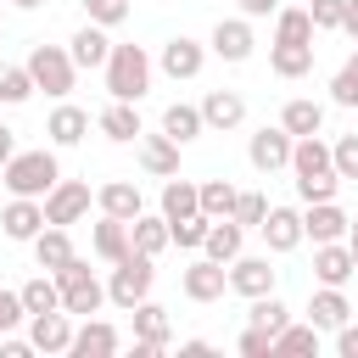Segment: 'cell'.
Wrapping results in <instances>:
<instances>
[{
    "label": "cell",
    "instance_id": "obj_41",
    "mask_svg": "<svg viewBox=\"0 0 358 358\" xmlns=\"http://www.w3.org/2000/svg\"><path fill=\"white\" fill-rule=\"evenodd\" d=\"M173 229V246H185V252H201V241H207V229H213V218L207 213H190V218H179V224H168Z\"/></svg>",
    "mask_w": 358,
    "mask_h": 358
},
{
    "label": "cell",
    "instance_id": "obj_31",
    "mask_svg": "<svg viewBox=\"0 0 358 358\" xmlns=\"http://www.w3.org/2000/svg\"><path fill=\"white\" fill-rule=\"evenodd\" d=\"M190 213H201V185H190V179H168L162 185V218L168 224H179V218H190Z\"/></svg>",
    "mask_w": 358,
    "mask_h": 358
},
{
    "label": "cell",
    "instance_id": "obj_21",
    "mask_svg": "<svg viewBox=\"0 0 358 358\" xmlns=\"http://www.w3.org/2000/svg\"><path fill=\"white\" fill-rule=\"evenodd\" d=\"M90 246H95V257H101V263H123V257L134 252L129 224H123V218H112V213H101V224L90 229Z\"/></svg>",
    "mask_w": 358,
    "mask_h": 358
},
{
    "label": "cell",
    "instance_id": "obj_42",
    "mask_svg": "<svg viewBox=\"0 0 358 358\" xmlns=\"http://www.w3.org/2000/svg\"><path fill=\"white\" fill-rule=\"evenodd\" d=\"M308 11H313V28L319 34H336V28H347L352 0H308Z\"/></svg>",
    "mask_w": 358,
    "mask_h": 358
},
{
    "label": "cell",
    "instance_id": "obj_1",
    "mask_svg": "<svg viewBox=\"0 0 358 358\" xmlns=\"http://www.w3.org/2000/svg\"><path fill=\"white\" fill-rule=\"evenodd\" d=\"M291 173H296V196L302 201H336L341 190V173H336V157L319 134H302L291 145Z\"/></svg>",
    "mask_w": 358,
    "mask_h": 358
},
{
    "label": "cell",
    "instance_id": "obj_55",
    "mask_svg": "<svg viewBox=\"0 0 358 358\" xmlns=\"http://www.w3.org/2000/svg\"><path fill=\"white\" fill-rule=\"evenodd\" d=\"M347 246H352V263H358V218H352V229H347Z\"/></svg>",
    "mask_w": 358,
    "mask_h": 358
},
{
    "label": "cell",
    "instance_id": "obj_40",
    "mask_svg": "<svg viewBox=\"0 0 358 358\" xmlns=\"http://www.w3.org/2000/svg\"><path fill=\"white\" fill-rule=\"evenodd\" d=\"M274 352H319V324L308 319V324H285L280 336H274Z\"/></svg>",
    "mask_w": 358,
    "mask_h": 358
},
{
    "label": "cell",
    "instance_id": "obj_43",
    "mask_svg": "<svg viewBox=\"0 0 358 358\" xmlns=\"http://www.w3.org/2000/svg\"><path fill=\"white\" fill-rule=\"evenodd\" d=\"M263 218H268V196H263V190H241V201H235V224L263 229Z\"/></svg>",
    "mask_w": 358,
    "mask_h": 358
},
{
    "label": "cell",
    "instance_id": "obj_24",
    "mask_svg": "<svg viewBox=\"0 0 358 358\" xmlns=\"http://www.w3.org/2000/svg\"><path fill=\"white\" fill-rule=\"evenodd\" d=\"M201 117H207V129H241L246 123V101L235 95V90H207V101H201Z\"/></svg>",
    "mask_w": 358,
    "mask_h": 358
},
{
    "label": "cell",
    "instance_id": "obj_38",
    "mask_svg": "<svg viewBox=\"0 0 358 358\" xmlns=\"http://www.w3.org/2000/svg\"><path fill=\"white\" fill-rule=\"evenodd\" d=\"M246 319H252L257 330H268V336H280V330L291 324V308H285V302H280V296L268 291V296H252V313H246Z\"/></svg>",
    "mask_w": 358,
    "mask_h": 358
},
{
    "label": "cell",
    "instance_id": "obj_36",
    "mask_svg": "<svg viewBox=\"0 0 358 358\" xmlns=\"http://www.w3.org/2000/svg\"><path fill=\"white\" fill-rule=\"evenodd\" d=\"M22 308H28V313H50V308H62V285H56L50 268H39V274L22 285Z\"/></svg>",
    "mask_w": 358,
    "mask_h": 358
},
{
    "label": "cell",
    "instance_id": "obj_27",
    "mask_svg": "<svg viewBox=\"0 0 358 358\" xmlns=\"http://www.w3.org/2000/svg\"><path fill=\"white\" fill-rule=\"evenodd\" d=\"M313 34L319 28H313V11L308 6H280L274 11V39L280 45H313Z\"/></svg>",
    "mask_w": 358,
    "mask_h": 358
},
{
    "label": "cell",
    "instance_id": "obj_3",
    "mask_svg": "<svg viewBox=\"0 0 358 358\" xmlns=\"http://www.w3.org/2000/svg\"><path fill=\"white\" fill-rule=\"evenodd\" d=\"M106 90H112V101H140L145 90H151V56L140 50V45H112V56H106Z\"/></svg>",
    "mask_w": 358,
    "mask_h": 358
},
{
    "label": "cell",
    "instance_id": "obj_33",
    "mask_svg": "<svg viewBox=\"0 0 358 358\" xmlns=\"http://www.w3.org/2000/svg\"><path fill=\"white\" fill-rule=\"evenodd\" d=\"M162 129H168L179 145H190L196 134H207V117H201V106H190V101H173V106L162 112Z\"/></svg>",
    "mask_w": 358,
    "mask_h": 358
},
{
    "label": "cell",
    "instance_id": "obj_4",
    "mask_svg": "<svg viewBox=\"0 0 358 358\" xmlns=\"http://www.w3.org/2000/svg\"><path fill=\"white\" fill-rule=\"evenodd\" d=\"M151 280H157L151 257H145V252H129L123 263H112V280H106V302H117L123 313H134V302H145V296H151Z\"/></svg>",
    "mask_w": 358,
    "mask_h": 358
},
{
    "label": "cell",
    "instance_id": "obj_9",
    "mask_svg": "<svg viewBox=\"0 0 358 358\" xmlns=\"http://www.w3.org/2000/svg\"><path fill=\"white\" fill-rule=\"evenodd\" d=\"M90 185L84 179H56V190L45 196V224H78L90 213Z\"/></svg>",
    "mask_w": 358,
    "mask_h": 358
},
{
    "label": "cell",
    "instance_id": "obj_11",
    "mask_svg": "<svg viewBox=\"0 0 358 358\" xmlns=\"http://www.w3.org/2000/svg\"><path fill=\"white\" fill-rule=\"evenodd\" d=\"M28 341L39 352H67L73 347V313L50 308V313H28Z\"/></svg>",
    "mask_w": 358,
    "mask_h": 358
},
{
    "label": "cell",
    "instance_id": "obj_49",
    "mask_svg": "<svg viewBox=\"0 0 358 358\" xmlns=\"http://www.w3.org/2000/svg\"><path fill=\"white\" fill-rule=\"evenodd\" d=\"M39 347L34 341H22V336H0V358H34Z\"/></svg>",
    "mask_w": 358,
    "mask_h": 358
},
{
    "label": "cell",
    "instance_id": "obj_6",
    "mask_svg": "<svg viewBox=\"0 0 358 358\" xmlns=\"http://www.w3.org/2000/svg\"><path fill=\"white\" fill-rule=\"evenodd\" d=\"M28 73H34V84L45 90V95H73V78H78V62H73V50H62V45H34L28 50Z\"/></svg>",
    "mask_w": 358,
    "mask_h": 358
},
{
    "label": "cell",
    "instance_id": "obj_20",
    "mask_svg": "<svg viewBox=\"0 0 358 358\" xmlns=\"http://www.w3.org/2000/svg\"><path fill=\"white\" fill-rule=\"evenodd\" d=\"M263 241H268V252H296V246L308 241V235H302V213H296V207H268Z\"/></svg>",
    "mask_w": 358,
    "mask_h": 358
},
{
    "label": "cell",
    "instance_id": "obj_45",
    "mask_svg": "<svg viewBox=\"0 0 358 358\" xmlns=\"http://www.w3.org/2000/svg\"><path fill=\"white\" fill-rule=\"evenodd\" d=\"M330 157H336V173H341V179H358V134H341V140L330 145Z\"/></svg>",
    "mask_w": 358,
    "mask_h": 358
},
{
    "label": "cell",
    "instance_id": "obj_15",
    "mask_svg": "<svg viewBox=\"0 0 358 358\" xmlns=\"http://www.w3.org/2000/svg\"><path fill=\"white\" fill-rule=\"evenodd\" d=\"M347 229H352V218L336 207V201H308V213H302V235L319 246V241H347Z\"/></svg>",
    "mask_w": 358,
    "mask_h": 358
},
{
    "label": "cell",
    "instance_id": "obj_28",
    "mask_svg": "<svg viewBox=\"0 0 358 358\" xmlns=\"http://www.w3.org/2000/svg\"><path fill=\"white\" fill-rule=\"evenodd\" d=\"M67 50H73V62H78V67H106L112 39H106V28H101V22H84V28L73 34V45H67Z\"/></svg>",
    "mask_w": 358,
    "mask_h": 358
},
{
    "label": "cell",
    "instance_id": "obj_10",
    "mask_svg": "<svg viewBox=\"0 0 358 358\" xmlns=\"http://www.w3.org/2000/svg\"><path fill=\"white\" fill-rule=\"evenodd\" d=\"M274 285H280V268H274L268 257H246V252H241V257L229 263V291H241L246 302H252V296H268Z\"/></svg>",
    "mask_w": 358,
    "mask_h": 358
},
{
    "label": "cell",
    "instance_id": "obj_53",
    "mask_svg": "<svg viewBox=\"0 0 358 358\" xmlns=\"http://www.w3.org/2000/svg\"><path fill=\"white\" fill-rule=\"evenodd\" d=\"M179 352H185V358H207V352H213V341H201V336H196V341H179Z\"/></svg>",
    "mask_w": 358,
    "mask_h": 358
},
{
    "label": "cell",
    "instance_id": "obj_18",
    "mask_svg": "<svg viewBox=\"0 0 358 358\" xmlns=\"http://www.w3.org/2000/svg\"><path fill=\"white\" fill-rule=\"evenodd\" d=\"M140 168L157 173V179H173L179 173V140L162 129V134H140Z\"/></svg>",
    "mask_w": 358,
    "mask_h": 358
},
{
    "label": "cell",
    "instance_id": "obj_12",
    "mask_svg": "<svg viewBox=\"0 0 358 358\" xmlns=\"http://www.w3.org/2000/svg\"><path fill=\"white\" fill-rule=\"evenodd\" d=\"M201 62H207V45H196V39H185V34H173V39L162 45V56H157V67H162L173 84L196 78V73H201Z\"/></svg>",
    "mask_w": 358,
    "mask_h": 358
},
{
    "label": "cell",
    "instance_id": "obj_23",
    "mask_svg": "<svg viewBox=\"0 0 358 358\" xmlns=\"http://www.w3.org/2000/svg\"><path fill=\"white\" fill-rule=\"evenodd\" d=\"M308 319H313L319 330H341V324L352 319L347 291H341V285H319V291H313V302H308Z\"/></svg>",
    "mask_w": 358,
    "mask_h": 358
},
{
    "label": "cell",
    "instance_id": "obj_17",
    "mask_svg": "<svg viewBox=\"0 0 358 358\" xmlns=\"http://www.w3.org/2000/svg\"><path fill=\"white\" fill-rule=\"evenodd\" d=\"M207 45H213V56H224V62H246L252 45H257V39H252V17H224Z\"/></svg>",
    "mask_w": 358,
    "mask_h": 358
},
{
    "label": "cell",
    "instance_id": "obj_2",
    "mask_svg": "<svg viewBox=\"0 0 358 358\" xmlns=\"http://www.w3.org/2000/svg\"><path fill=\"white\" fill-rule=\"evenodd\" d=\"M56 179H62V162H56V151L50 145H39V151H17L6 168H0V185L11 190V196H50L56 190Z\"/></svg>",
    "mask_w": 358,
    "mask_h": 358
},
{
    "label": "cell",
    "instance_id": "obj_34",
    "mask_svg": "<svg viewBox=\"0 0 358 358\" xmlns=\"http://www.w3.org/2000/svg\"><path fill=\"white\" fill-rule=\"evenodd\" d=\"M280 123H285V134H319L324 129V106L319 101H308V95H296V101H285V112H280Z\"/></svg>",
    "mask_w": 358,
    "mask_h": 358
},
{
    "label": "cell",
    "instance_id": "obj_35",
    "mask_svg": "<svg viewBox=\"0 0 358 358\" xmlns=\"http://www.w3.org/2000/svg\"><path fill=\"white\" fill-rule=\"evenodd\" d=\"M268 67H274L280 78H302V73H313V45H280V39H274Z\"/></svg>",
    "mask_w": 358,
    "mask_h": 358
},
{
    "label": "cell",
    "instance_id": "obj_7",
    "mask_svg": "<svg viewBox=\"0 0 358 358\" xmlns=\"http://www.w3.org/2000/svg\"><path fill=\"white\" fill-rule=\"evenodd\" d=\"M291 145H296V134H285V123H263L246 140V162L257 173H280V168H291Z\"/></svg>",
    "mask_w": 358,
    "mask_h": 358
},
{
    "label": "cell",
    "instance_id": "obj_26",
    "mask_svg": "<svg viewBox=\"0 0 358 358\" xmlns=\"http://www.w3.org/2000/svg\"><path fill=\"white\" fill-rule=\"evenodd\" d=\"M134 336H140V341H151V347L162 352V347L173 341V319H168V308H162V302H151V296H145V302H134Z\"/></svg>",
    "mask_w": 358,
    "mask_h": 358
},
{
    "label": "cell",
    "instance_id": "obj_56",
    "mask_svg": "<svg viewBox=\"0 0 358 358\" xmlns=\"http://www.w3.org/2000/svg\"><path fill=\"white\" fill-rule=\"evenodd\" d=\"M347 34L358 39V0H352V11H347Z\"/></svg>",
    "mask_w": 358,
    "mask_h": 358
},
{
    "label": "cell",
    "instance_id": "obj_14",
    "mask_svg": "<svg viewBox=\"0 0 358 358\" xmlns=\"http://www.w3.org/2000/svg\"><path fill=\"white\" fill-rule=\"evenodd\" d=\"M358 274V263H352V246L347 241H319L313 246V280L319 285H347Z\"/></svg>",
    "mask_w": 358,
    "mask_h": 358
},
{
    "label": "cell",
    "instance_id": "obj_57",
    "mask_svg": "<svg viewBox=\"0 0 358 358\" xmlns=\"http://www.w3.org/2000/svg\"><path fill=\"white\" fill-rule=\"evenodd\" d=\"M11 6H22V11H34V6H45V0H11Z\"/></svg>",
    "mask_w": 358,
    "mask_h": 358
},
{
    "label": "cell",
    "instance_id": "obj_32",
    "mask_svg": "<svg viewBox=\"0 0 358 358\" xmlns=\"http://www.w3.org/2000/svg\"><path fill=\"white\" fill-rule=\"evenodd\" d=\"M129 241H134V252L157 257L162 246H173V229H168V218H162V213H157V218H151V213H140V218L129 224Z\"/></svg>",
    "mask_w": 358,
    "mask_h": 358
},
{
    "label": "cell",
    "instance_id": "obj_16",
    "mask_svg": "<svg viewBox=\"0 0 358 358\" xmlns=\"http://www.w3.org/2000/svg\"><path fill=\"white\" fill-rule=\"evenodd\" d=\"M123 347V336H117V324H106V319H84L78 330H73V358H112Z\"/></svg>",
    "mask_w": 358,
    "mask_h": 358
},
{
    "label": "cell",
    "instance_id": "obj_44",
    "mask_svg": "<svg viewBox=\"0 0 358 358\" xmlns=\"http://www.w3.org/2000/svg\"><path fill=\"white\" fill-rule=\"evenodd\" d=\"M84 11H90V22H101V28H117V22L129 17V0H84Z\"/></svg>",
    "mask_w": 358,
    "mask_h": 358
},
{
    "label": "cell",
    "instance_id": "obj_54",
    "mask_svg": "<svg viewBox=\"0 0 358 358\" xmlns=\"http://www.w3.org/2000/svg\"><path fill=\"white\" fill-rule=\"evenodd\" d=\"M341 73H347V78H352V84H358V50H352V56H347V62H341Z\"/></svg>",
    "mask_w": 358,
    "mask_h": 358
},
{
    "label": "cell",
    "instance_id": "obj_25",
    "mask_svg": "<svg viewBox=\"0 0 358 358\" xmlns=\"http://www.w3.org/2000/svg\"><path fill=\"white\" fill-rule=\"evenodd\" d=\"M241 246H246V224H235V218H213V229H207L201 252H207L213 263H235V257H241Z\"/></svg>",
    "mask_w": 358,
    "mask_h": 358
},
{
    "label": "cell",
    "instance_id": "obj_51",
    "mask_svg": "<svg viewBox=\"0 0 358 358\" xmlns=\"http://www.w3.org/2000/svg\"><path fill=\"white\" fill-rule=\"evenodd\" d=\"M268 11H280V0H241V17H268Z\"/></svg>",
    "mask_w": 358,
    "mask_h": 358
},
{
    "label": "cell",
    "instance_id": "obj_22",
    "mask_svg": "<svg viewBox=\"0 0 358 358\" xmlns=\"http://www.w3.org/2000/svg\"><path fill=\"white\" fill-rule=\"evenodd\" d=\"M28 246H34V263H39V268H50V274H56V268H67V263L78 257V252H73V241H67V224H45Z\"/></svg>",
    "mask_w": 358,
    "mask_h": 358
},
{
    "label": "cell",
    "instance_id": "obj_46",
    "mask_svg": "<svg viewBox=\"0 0 358 358\" xmlns=\"http://www.w3.org/2000/svg\"><path fill=\"white\" fill-rule=\"evenodd\" d=\"M22 319H28V308H22V291H0V336H11Z\"/></svg>",
    "mask_w": 358,
    "mask_h": 358
},
{
    "label": "cell",
    "instance_id": "obj_37",
    "mask_svg": "<svg viewBox=\"0 0 358 358\" xmlns=\"http://www.w3.org/2000/svg\"><path fill=\"white\" fill-rule=\"evenodd\" d=\"M235 201H241V190L229 179H201V213L207 218H235Z\"/></svg>",
    "mask_w": 358,
    "mask_h": 358
},
{
    "label": "cell",
    "instance_id": "obj_30",
    "mask_svg": "<svg viewBox=\"0 0 358 358\" xmlns=\"http://www.w3.org/2000/svg\"><path fill=\"white\" fill-rule=\"evenodd\" d=\"M95 123H101V134H106V140H117V145H129V140H140V134H145V129H140L134 101H112V106H106Z\"/></svg>",
    "mask_w": 358,
    "mask_h": 358
},
{
    "label": "cell",
    "instance_id": "obj_8",
    "mask_svg": "<svg viewBox=\"0 0 358 358\" xmlns=\"http://www.w3.org/2000/svg\"><path fill=\"white\" fill-rule=\"evenodd\" d=\"M179 285H185V296H190V302H218V296L229 291V263H213V257L201 252V257L179 274Z\"/></svg>",
    "mask_w": 358,
    "mask_h": 358
},
{
    "label": "cell",
    "instance_id": "obj_13",
    "mask_svg": "<svg viewBox=\"0 0 358 358\" xmlns=\"http://www.w3.org/2000/svg\"><path fill=\"white\" fill-rule=\"evenodd\" d=\"M0 229H6V241H34L45 229V201L39 196H11L6 213H0Z\"/></svg>",
    "mask_w": 358,
    "mask_h": 358
},
{
    "label": "cell",
    "instance_id": "obj_48",
    "mask_svg": "<svg viewBox=\"0 0 358 358\" xmlns=\"http://www.w3.org/2000/svg\"><path fill=\"white\" fill-rule=\"evenodd\" d=\"M330 101H336V106H358V84H352L347 73H336V78H330Z\"/></svg>",
    "mask_w": 358,
    "mask_h": 358
},
{
    "label": "cell",
    "instance_id": "obj_5",
    "mask_svg": "<svg viewBox=\"0 0 358 358\" xmlns=\"http://www.w3.org/2000/svg\"><path fill=\"white\" fill-rule=\"evenodd\" d=\"M56 285H62V308L78 313V319L101 313V302H106V285L95 280V268H90L84 257H73L67 268H56Z\"/></svg>",
    "mask_w": 358,
    "mask_h": 358
},
{
    "label": "cell",
    "instance_id": "obj_50",
    "mask_svg": "<svg viewBox=\"0 0 358 358\" xmlns=\"http://www.w3.org/2000/svg\"><path fill=\"white\" fill-rule=\"evenodd\" d=\"M336 352H341V358H358V324H352V319L336 330Z\"/></svg>",
    "mask_w": 358,
    "mask_h": 358
},
{
    "label": "cell",
    "instance_id": "obj_47",
    "mask_svg": "<svg viewBox=\"0 0 358 358\" xmlns=\"http://www.w3.org/2000/svg\"><path fill=\"white\" fill-rule=\"evenodd\" d=\"M241 352H246V358H274V336L257 330V324H246V330H241Z\"/></svg>",
    "mask_w": 358,
    "mask_h": 358
},
{
    "label": "cell",
    "instance_id": "obj_19",
    "mask_svg": "<svg viewBox=\"0 0 358 358\" xmlns=\"http://www.w3.org/2000/svg\"><path fill=\"white\" fill-rule=\"evenodd\" d=\"M95 207H101V213H112V218H123V224H134V218L145 213L140 185H129V179H106V185L95 190Z\"/></svg>",
    "mask_w": 358,
    "mask_h": 358
},
{
    "label": "cell",
    "instance_id": "obj_29",
    "mask_svg": "<svg viewBox=\"0 0 358 358\" xmlns=\"http://www.w3.org/2000/svg\"><path fill=\"white\" fill-rule=\"evenodd\" d=\"M45 134H50V145H78V140L90 134V112H84V106H67V101H62V106L50 112Z\"/></svg>",
    "mask_w": 358,
    "mask_h": 358
},
{
    "label": "cell",
    "instance_id": "obj_52",
    "mask_svg": "<svg viewBox=\"0 0 358 358\" xmlns=\"http://www.w3.org/2000/svg\"><path fill=\"white\" fill-rule=\"evenodd\" d=\"M11 157H17V129H6V123H0V168H6Z\"/></svg>",
    "mask_w": 358,
    "mask_h": 358
},
{
    "label": "cell",
    "instance_id": "obj_39",
    "mask_svg": "<svg viewBox=\"0 0 358 358\" xmlns=\"http://www.w3.org/2000/svg\"><path fill=\"white\" fill-rule=\"evenodd\" d=\"M34 90H39V84H34L28 62H22V67H0V101H6V106H22Z\"/></svg>",
    "mask_w": 358,
    "mask_h": 358
}]
</instances>
